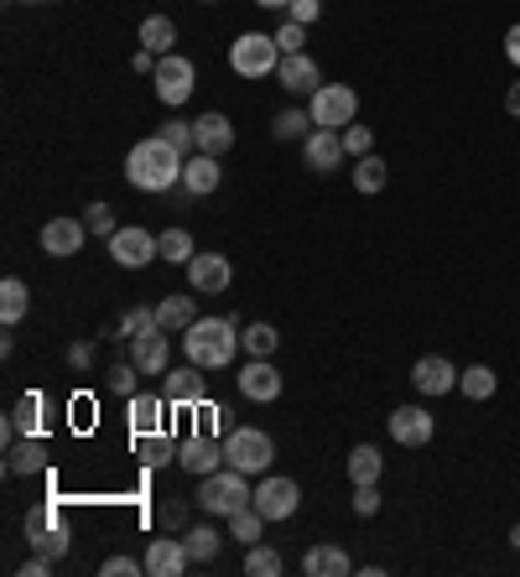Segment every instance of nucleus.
Segmentation results:
<instances>
[{"label":"nucleus","instance_id":"obj_1","mask_svg":"<svg viewBox=\"0 0 520 577\" xmlns=\"http://www.w3.org/2000/svg\"><path fill=\"white\" fill-rule=\"evenodd\" d=\"M182 151L172 146V140H136L131 146V157H125V182L131 188H140V193H172V188H182Z\"/></svg>","mask_w":520,"mask_h":577},{"label":"nucleus","instance_id":"obj_2","mask_svg":"<svg viewBox=\"0 0 520 577\" xmlns=\"http://www.w3.org/2000/svg\"><path fill=\"white\" fill-rule=\"evenodd\" d=\"M240 343H245V333H235L229 318H199L182 333V349H188V359L199 370H229L235 354H240Z\"/></svg>","mask_w":520,"mask_h":577},{"label":"nucleus","instance_id":"obj_3","mask_svg":"<svg viewBox=\"0 0 520 577\" xmlns=\"http://www.w3.org/2000/svg\"><path fill=\"white\" fill-rule=\"evenodd\" d=\"M245 478H250V474H240V468H229V463H224L219 474L199 478V505L208 510V516H235V510H245V505L256 499V489H250Z\"/></svg>","mask_w":520,"mask_h":577},{"label":"nucleus","instance_id":"obj_4","mask_svg":"<svg viewBox=\"0 0 520 577\" xmlns=\"http://www.w3.org/2000/svg\"><path fill=\"white\" fill-rule=\"evenodd\" d=\"M229 68H235L240 79H271V73L281 68L276 37H265V32H240V37L229 42Z\"/></svg>","mask_w":520,"mask_h":577},{"label":"nucleus","instance_id":"obj_5","mask_svg":"<svg viewBox=\"0 0 520 577\" xmlns=\"http://www.w3.org/2000/svg\"><path fill=\"white\" fill-rule=\"evenodd\" d=\"M307 115H313V125H323V131H349L354 115H360V94H354L349 83H323L318 94L307 100Z\"/></svg>","mask_w":520,"mask_h":577},{"label":"nucleus","instance_id":"obj_6","mask_svg":"<svg viewBox=\"0 0 520 577\" xmlns=\"http://www.w3.org/2000/svg\"><path fill=\"white\" fill-rule=\"evenodd\" d=\"M271 459H276V448H271V438H265L260 427H235V432L224 438V463L240 468V474H265Z\"/></svg>","mask_w":520,"mask_h":577},{"label":"nucleus","instance_id":"obj_7","mask_svg":"<svg viewBox=\"0 0 520 577\" xmlns=\"http://www.w3.org/2000/svg\"><path fill=\"white\" fill-rule=\"evenodd\" d=\"M26 541H32V552L58 562L68 552V531H63V510L58 505H37V510H26Z\"/></svg>","mask_w":520,"mask_h":577},{"label":"nucleus","instance_id":"obj_8","mask_svg":"<svg viewBox=\"0 0 520 577\" xmlns=\"http://www.w3.org/2000/svg\"><path fill=\"white\" fill-rule=\"evenodd\" d=\"M151 83H157V100L161 104H188V94H193V83H199V68L188 58H178V53H167V58H157V73H151Z\"/></svg>","mask_w":520,"mask_h":577},{"label":"nucleus","instance_id":"obj_9","mask_svg":"<svg viewBox=\"0 0 520 577\" xmlns=\"http://www.w3.org/2000/svg\"><path fill=\"white\" fill-rule=\"evenodd\" d=\"M110 256H115V265H125V271H140V265H151L161 250H157V235H151V229L125 224V229L110 235Z\"/></svg>","mask_w":520,"mask_h":577},{"label":"nucleus","instance_id":"obj_10","mask_svg":"<svg viewBox=\"0 0 520 577\" xmlns=\"http://www.w3.org/2000/svg\"><path fill=\"white\" fill-rule=\"evenodd\" d=\"M250 505H256L265 520H292L297 516V505H302L297 478H260V489H256Z\"/></svg>","mask_w":520,"mask_h":577},{"label":"nucleus","instance_id":"obj_11","mask_svg":"<svg viewBox=\"0 0 520 577\" xmlns=\"http://www.w3.org/2000/svg\"><path fill=\"white\" fill-rule=\"evenodd\" d=\"M229 260L214 256V250H199V256L188 260V286L199 292V297H224L229 292Z\"/></svg>","mask_w":520,"mask_h":577},{"label":"nucleus","instance_id":"obj_12","mask_svg":"<svg viewBox=\"0 0 520 577\" xmlns=\"http://www.w3.org/2000/svg\"><path fill=\"white\" fill-rule=\"evenodd\" d=\"M391 438L400 448H427V442L438 438V417L427 406H400V411H391Z\"/></svg>","mask_w":520,"mask_h":577},{"label":"nucleus","instance_id":"obj_13","mask_svg":"<svg viewBox=\"0 0 520 577\" xmlns=\"http://www.w3.org/2000/svg\"><path fill=\"white\" fill-rule=\"evenodd\" d=\"M411 385H417L421 396H448V391L459 385V370H453V359L421 354L417 364H411Z\"/></svg>","mask_w":520,"mask_h":577},{"label":"nucleus","instance_id":"obj_14","mask_svg":"<svg viewBox=\"0 0 520 577\" xmlns=\"http://www.w3.org/2000/svg\"><path fill=\"white\" fill-rule=\"evenodd\" d=\"M276 79H281V89H286V94H307V100L323 89L318 63L307 58V53H286V58H281V68H276Z\"/></svg>","mask_w":520,"mask_h":577},{"label":"nucleus","instance_id":"obj_15","mask_svg":"<svg viewBox=\"0 0 520 577\" xmlns=\"http://www.w3.org/2000/svg\"><path fill=\"white\" fill-rule=\"evenodd\" d=\"M240 396L256 400V406H265V400L281 396V370L271 364V359H250L240 370Z\"/></svg>","mask_w":520,"mask_h":577},{"label":"nucleus","instance_id":"obj_16","mask_svg":"<svg viewBox=\"0 0 520 577\" xmlns=\"http://www.w3.org/2000/svg\"><path fill=\"white\" fill-rule=\"evenodd\" d=\"M343 157H349V151H343V131H323L318 125L313 136L302 140V161H307L313 172H334Z\"/></svg>","mask_w":520,"mask_h":577},{"label":"nucleus","instance_id":"obj_17","mask_svg":"<svg viewBox=\"0 0 520 577\" xmlns=\"http://www.w3.org/2000/svg\"><path fill=\"white\" fill-rule=\"evenodd\" d=\"M83 235H89V224L83 219H47L42 224V250L47 256H79L83 250Z\"/></svg>","mask_w":520,"mask_h":577},{"label":"nucleus","instance_id":"obj_18","mask_svg":"<svg viewBox=\"0 0 520 577\" xmlns=\"http://www.w3.org/2000/svg\"><path fill=\"white\" fill-rule=\"evenodd\" d=\"M178 463L188 468V474H199V478L219 474V468H224V442H214V438H188V442L178 448Z\"/></svg>","mask_w":520,"mask_h":577},{"label":"nucleus","instance_id":"obj_19","mask_svg":"<svg viewBox=\"0 0 520 577\" xmlns=\"http://www.w3.org/2000/svg\"><path fill=\"white\" fill-rule=\"evenodd\" d=\"M188 546L182 541H172V536H157L151 546H146V573L151 577H182L188 573Z\"/></svg>","mask_w":520,"mask_h":577},{"label":"nucleus","instance_id":"obj_20","mask_svg":"<svg viewBox=\"0 0 520 577\" xmlns=\"http://www.w3.org/2000/svg\"><path fill=\"white\" fill-rule=\"evenodd\" d=\"M214 188H219V157H208V151H193V157L182 161V193L203 199V193H214Z\"/></svg>","mask_w":520,"mask_h":577},{"label":"nucleus","instance_id":"obj_21","mask_svg":"<svg viewBox=\"0 0 520 577\" xmlns=\"http://www.w3.org/2000/svg\"><path fill=\"white\" fill-rule=\"evenodd\" d=\"M167 359H172V349H167V339L157 333H140V339H131V364H136L140 375H167Z\"/></svg>","mask_w":520,"mask_h":577},{"label":"nucleus","instance_id":"obj_22","mask_svg":"<svg viewBox=\"0 0 520 577\" xmlns=\"http://www.w3.org/2000/svg\"><path fill=\"white\" fill-rule=\"evenodd\" d=\"M193 131H199V151H208V157H224V151L235 146V125H229L219 110L199 115V120H193Z\"/></svg>","mask_w":520,"mask_h":577},{"label":"nucleus","instance_id":"obj_23","mask_svg":"<svg viewBox=\"0 0 520 577\" xmlns=\"http://www.w3.org/2000/svg\"><path fill=\"white\" fill-rule=\"evenodd\" d=\"M47 468V442L32 438L26 432V442H16V448H5V474L21 478V474H42Z\"/></svg>","mask_w":520,"mask_h":577},{"label":"nucleus","instance_id":"obj_24","mask_svg":"<svg viewBox=\"0 0 520 577\" xmlns=\"http://www.w3.org/2000/svg\"><path fill=\"white\" fill-rule=\"evenodd\" d=\"M302 573L307 577H343V573H354V562H349L343 546H313V552L302 557Z\"/></svg>","mask_w":520,"mask_h":577},{"label":"nucleus","instance_id":"obj_25","mask_svg":"<svg viewBox=\"0 0 520 577\" xmlns=\"http://www.w3.org/2000/svg\"><path fill=\"white\" fill-rule=\"evenodd\" d=\"M161 396L172 400V406H193V411H199V406H203V375H199V364H193V370H178V375H167Z\"/></svg>","mask_w":520,"mask_h":577},{"label":"nucleus","instance_id":"obj_26","mask_svg":"<svg viewBox=\"0 0 520 577\" xmlns=\"http://www.w3.org/2000/svg\"><path fill=\"white\" fill-rule=\"evenodd\" d=\"M167 406H172L167 396H146V391H136V396H131V427H136V432H161Z\"/></svg>","mask_w":520,"mask_h":577},{"label":"nucleus","instance_id":"obj_27","mask_svg":"<svg viewBox=\"0 0 520 577\" xmlns=\"http://www.w3.org/2000/svg\"><path fill=\"white\" fill-rule=\"evenodd\" d=\"M157 318H161V333H188L193 323H199V307H193V297H161L157 302Z\"/></svg>","mask_w":520,"mask_h":577},{"label":"nucleus","instance_id":"obj_28","mask_svg":"<svg viewBox=\"0 0 520 577\" xmlns=\"http://www.w3.org/2000/svg\"><path fill=\"white\" fill-rule=\"evenodd\" d=\"M26 307H32V292H26V281H16V276L0 281V323H5V328H16V323L26 318Z\"/></svg>","mask_w":520,"mask_h":577},{"label":"nucleus","instance_id":"obj_29","mask_svg":"<svg viewBox=\"0 0 520 577\" xmlns=\"http://www.w3.org/2000/svg\"><path fill=\"white\" fill-rule=\"evenodd\" d=\"M136 453L146 468H167V463H178V448L167 432H136Z\"/></svg>","mask_w":520,"mask_h":577},{"label":"nucleus","instance_id":"obj_30","mask_svg":"<svg viewBox=\"0 0 520 577\" xmlns=\"http://www.w3.org/2000/svg\"><path fill=\"white\" fill-rule=\"evenodd\" d=\"M459 391L468 400H489L500 391V375H495L489 364H468V370H459Z\"/></svg>","mask_w":520,"mask_h":577},{"label":"nucleus","instance_id":"obj_31","mask_svg":"<svg viewBox=\"0 0 520 577\" xmlns=\"http://www.w3.org/2000/svg\"><path fill=\"white\" fill-rule=\"evenodd\" d=\"M172 42H178V26H172L167 16H146V21H140V47H146V53L167 58V53H172Z\"/></svg>","mask_w":520,"mask_h":577},{"label":"nucleus","instance_id":"obj_32","mask_svg":"<svg viewBox=\"0 0 520 577\" xmlns=\"http://www.w3.org/2000/svg\"><path fill=\"white\" fill-rule=\"evenodd\" d=\"M381 468H385L381 448H370V442H360V448L349 453V478H354V484H381Z\"/></svg>","mask_w":520,"mask_h":577},{"label":"nucleus","instance_id":"obj_33","mask_svg":"<svg viewBox=\"0 0 520 577\" xmlns=\"http://www.w3.org/2000/svg\"><path fill=\"white\" fill-rule=\"evenodd\" d=\"M182 546H188V557L193 562H214L219 557V546H224V536L214 531V525H193V531L182 536Z\"/></svg>","mask_w":520,"mask_h":577},{"label":"nucleus","instance_id":"obj_34","mask_svg":"<svg viewBox=\"0 0 520 577\" xmlns=\"http://www.w3.org/2000/svg\"><path fill=\"white\" fill-rule=\"evenodd\" d=\"M260 531H265V516H260L256 505H245V510H235V516H229V536L240 541V546H256Z\"/></svg>","mask_w":520,"mask_h":577},{"label":"nucleus","instance_id":"obj_35","mask_svg":"<svg viewBox=\"0 0 520 577\" xmlns=\"http://www.w3.org/2000/svg\"><path fill=\"white\" fill-rule=\"evenodd\" d=\"M157 250H161V260H172V265H188V260L199 256L188 229H167V235H157Z\"/></svg>","mask_w":520,"mask_h":577},{"label":"nucleus","instance_id":"obj_36","mask_svg":"<svg viewBox=\"0 0 520 577\" xmlns=\"http://www.w3.org/2000/svg\"><path fill=\"white\" fill-rule=\"evenodd\" d=\"M271 131H276V140H307L318 125H313V115H307V110H281Z\"/></svg>","mask_w":520,"mask_h":577},{"label":"nucleus","instance_id":"obj_37","mask_svg":"<svg viewBox=\"0 0 520 577\" xmlns=\"http://www.w3.org/2000/svg\"><path fill=\"white\" fill-rule=\"evenodd\" d=\"M276 343H281V333L271 328V323H250V328H245V354L250 359H271L276 354Z\"/></svg>","mask_w":520,"mask_h":577},{"label":"nucleus","instance_id":"obj_38","mask_svg":"<svg viewBox=\"0 0 520 577\" xmlns=\"http://www.w3.org/2000/svg\"><path fill=\"white\" fill-rule=\"evenodd\" d=\"M385 178H391V172H385V161L375 157V151L354 161V188H360V193H381Z\"/></svg>","mask_w":520,"mask_h":577},{"label":"nucleus","instance_id":"obj_39","mask_svg":"<svg viewBox=\"0 0 520 577\" xmlns=\"http://www.w3.org/2000/svg\"><path fill=\"white\" fill-rule=\"evenodd\" d=\"M245 577H281V552H271V546H250L245 552Z\"/></svg>","mask_w":520,"mask_h":577},{"label":"nucleus","instance_id":"obj_40","mask_svg":"<svg viewBox=\"0 0 520 577\" xmlns=\"http://www.w3.org/2000/svg\"><path fill=\"white\" fill-rule=\"evenodd\" d=\"M157 136H161V140H172L182 157H193V151H199V131H193V120H167Z\"/></svg>","mask_w":520,"mask_h":577},{"label":"nucleus","instance_id":"obj_41","mask_svg":"<svg viewBox=\"0 0 520 577\" xmlns=\"http://www.w3.org/2000/svg\"><path fill=\"white\" fill-rule=\"evenodd\" d=\"M161 318H157V307H131L121 318V339H140V333H157Z\"/></svg>","mask_w":520,"mask_h":577},{"label":"nucleus","instance_id":"obj_42","mask_svg":"<svg viewBox=\"0 0 520 577\" xmlns=\"http://www.w3.org/2000/svg\"><path fill=\"white\" fill-rule=\"evenodd\" d=\"M83 224H89V235H115V208H110V203H89V208H83Z\"/></svg>","mask_w":520,"mask_h":577},{"label":"nucleus","instance_id":"obj_43","mask_svg":"<svg viewBox=\"0 0 520 577\" xmlns=\"http://www.w3.org/2000/svg\"><path fill=\"white\" fill-rule=\"evenodd\" d=\"M343 151H349L354 161L370 157V151H375V136H370V125H349V131H343Z\"/></svg>","mask_w":520,"mask_h":577},{"label":"nucleus","instance_id":"obj_44","mask_svg":"<svg viewBox=\"0 0 520 577\" xmlns=\"http://www.w3.org/2000/svg\"><path fill=\"white\" fill-rule=\"evenodd\" d=\"M136 364H115V370H110V375H104V385H110V391H115V396H136Z\"/></svg>","mask_w":520,"mask_h":577},{"label":"nucleus","instance_id":"obj_45","mask_svg":"<svg viewBox=\"0 0 520 577\" xmlns=\"http://www.w3.org/2000/svg\"><path fill=\"white\" fill-rule=\"evenodd\" d=\"M381 505H385V499H381L375 484H354V516H364V520L381 516Z\"/></svg>","mask_w":520,"mask_h":577},{"label":"nucleus","instance_id":"obj_46","mask_svg":"<svg viewBox=\"0 0 520 577\" xmlns=\"http://www.w3.org/2000/svg\"><path fill=\"white\" fill-rule=\"evenodd\" d=\"M276 47H281V58H286V53H302V47H307V26H297V21H281Z\"/></svg>","mask_w":520,"mask_h":577},{"label":"nucleus","instance_id":"obj_47","mask_svg":"<svg viewBox=\"0 0 520 577\" xmlns=\"http://www.w3.org/2000/svg\"><path fill=\"white\" fill-rule=\"evenodd\" d=\"M323 16V0H292L286 5V21H297V26H313Z\"/></svg>","mask_w":520,"mask_h":577},{"label":"nucleus","instance_id":"obj_48","mask_svg":"<svg viewBox=\"0 0 520 577\" xmlns=\"http://www.w3.org/2000/svg\"><path fill=\"white\" fill-rule=\"evenodd\" d=\"M100 573H104V577H140V573H146V562H136V557H110Z\"/></svg>","mask_w":520,"mask_h":577},{"label":"nucleus","instance_id":"obj_49","mask_svg":"<svg viewBox=\"0 0 520 577\" xmlns=\"http://www.w3.org/2000/svg\"><path fill=\"white\" fill-rule=\"evenodd\" d=\"M37 411H42V396H26V400H21V406H16V421H21V427H26V432L37 427Z\"/></svg>","mask_w":520,"mask_h":577},{"label":"nucleus","instance_id":"obj_50","mask_svg":"<svg viewBox=\"0 0 520 577\" xmlns=\"http://www.w3.org/2000/svg\"><path fill=\"white\" fill-rule=\"evenodd\" d=\"M89 359H94V343H74V349H68V364H74V370H89Z\"/></svg>","mask_w":520,"mask_h":577},{"label":"nucleus","instance_id":"obj_51","mask_svg":"<svg viewBox=\"0 0 520 577\" xmlns=\"http://www.w3.org/2000/svg\"><path fill=\"white\" fill-rule=\"evenodd\" d=\"M505 58H510V63L520 68V21L510 26V32H505Z\"/></svg>","mask_w":520,"mask_h":577},{"label":"nucleus","instance_id":"obj_52","mask_svg":"<svg viewBox=\"0 0 520 577\" xmlns=\"http://www.w3.org/2000/svg\"><path fill=\"white\" fill-rule=\"evenodd\" d=\"M161 520H167V525H172V531H178L182 520H188V505H178V499H172V505H167V510H161Z\"/></svg>","mask_w":520,"mask_h":577},{"label":"nucleus","instance_id":"obj_53","mask_svg":"<svg viewBox=\"0 0 520 577\" xmlns=\"http://www.w3.org/2000/svg\"><path fill=\"white\" fill-rule=\"evenodd\" d=\"M136 73H157V53H146V47H140V53H136Z\"/></svg>","mask_w":520,"mask_h":577},{"label":"nucleus","instance_id":"obj_54","mask_svg":"<svg viewBox=\"0 0 520 577\" xmlns=\"http://www.w3.org/2000/svg\"><path fill=\"white\" fill-rule=\"evenodd\" d=\"M16 427H21V421H11V417L0 421V442H5V448H16Z\"/></svg>","mask_w":520,"mask_h":577},{"label":"nucleus","instance_id":"obj_55","mask_svg":"<svg viewBox=\"0 0 520 577\" xmlns=\"http://www.w3.org/2000/svg\"><path fill=\"white\" fill-rule=\"evenodd\" d=\"M505 110L520 120V83H510V94H505Z\"/></svg>","mask_w":520,"mask_h":577},{"label":"nucleus","instance_id":"obj_56","mask_svg":"<svg viewBox=\"0 0 520 577\" xmlns=\"http://www.w3.org/2000/svg\"><path fill=\"white\" fill-rule=\"evenodd\" d=\"M256 5H265V11H286L292 0H256Z\"/></svg>","mask_w":520,"mask_h":577},{"label":"nucleus","instance_id":"obj_57","mask_svg":"<svg viewBox=\"0 0 520 577\" xmlns=\"http://www.w3.org/2000/svg\"><path fill=\"white\" fill-rule=\"evenodd\" d=\"M510 546H516V552H520V525H510Z\"/></svg>","mask_w":520,"mask_h":577},{"label":"nucleus","instance_id":"obj_58","mask_svg":"<svg viewBox=\"0 0 520 577\" xmlns=\"http://www.w3.org/2000/svg\"><path fill=\"white\" fill-rule=\"evenodd\" d=\"M16 5H42V0H16Z\"/></svg>","mask_w":520,"mask_h":577},{"label":"nucleus","instance_id":"obj_59","mask_svg":"<svg viewBox=\"0 0 520 577\" xmlns=\"http://www.w3.org/2000/svg\"><path fill=\"white\" fill-rule=\"evenodd\" d=\"M203 5H219V0H203Z\"/></svg>","mask_w":520,"mask_h":577}]
</instances>
